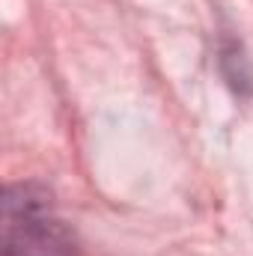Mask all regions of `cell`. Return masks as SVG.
Returning a JSON list of instances; mask_svg holds the SVG:
<instances>
[{
  "label": "cell",
  "mask_w": 253,
  "mask_h": 256,
  "mask_svg": "<svg viewBox=\"0 0 253 256\" xmlns=\"http://www.w3.org/2000/svg\"><path fill=\"white\" fill-rule=\"evenodd\" d=\"M0 256H78L74 236L51 214V194L39 185L3 191Z\"/></svg>",
  "instance_id": "cell-1"
}]
</instances>
